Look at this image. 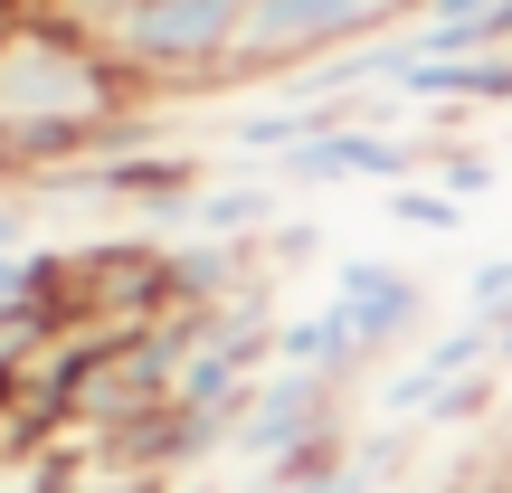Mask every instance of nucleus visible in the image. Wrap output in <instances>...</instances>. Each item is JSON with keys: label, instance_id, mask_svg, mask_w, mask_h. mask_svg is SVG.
Segmentation results:
<instances>
[{"label": "nucleus", "instance_id": "1", "mask_svg": "<svg viewBox=\"0 0 512 493\" xmlns=\"http://www.w3.org/2000/svg\"><path fill=\"white\" fill-rule=\"evenodd\" d=\"M133 86L105 67L95 38H76L67 19L19 10L0 29V181H38V171L95 162V152L133 143Z\"/></svg>", "mask_w": 512, "mask_h": 493}, {"label": "nucleus", "instance_id": "2", "mask_svg": "<svg viewBox=\"0 0 512 493\" xmlns=\"http://www.w3.org/2000/svg\"><path fill=\"white\" fill-rule=\"evenodd\" d=\"M76 38L105 48V67L133 95L152 86H238V19L247 0H38Z\"/></svg>", "mask_w": 512, "mask_h": 493}, {"label": "nucleus", "instance_id": "3", "mask_svg": "<svg viewBox=\"0 0 512 493\" xmlns=\"http://www.w3.org/2000/svg\"><path fill=\"white\" fill-rule=\"evenodd\" d=\"M418 0H247L238 19V86H285L304 67H332V57L389 38Z\"/></svg>", "mask_w": 512, "mask_h": 493}, {"label": "nucleus", "instance_id": "4", "mask_svg": "<svg viewBox=\"0 0 512 493\" xmlns=\"http://www.w3.org/2000/svg\"><path fill=\"white\" fill-rule=\"evenodd\" d=\"M332 437H351V418H342V380L266 361V370H256V389H247V408H238V437H228V446H238L247 465H285V456L332 446Z\"/></svg>", "mask_w": 512, "mask_h": 493}, {"label": "nucleus", "instance_id": "5", "mask_svg": "<svg viewBox=\"0 0 512 493\" xmlns=\"http://www.w3.org/2000/svg\"><path fill=\"white\" fill-rule=\"evenodd\" d=\"M332 304H342V323H351V342H361V361H399V351L427 342L437 294H427V275L399 266V256H342Z\"/></svg>", "mask_w": 512, "mask_h": 493}, {"label": "nucleus", "instance_id": "6", "mask_svg": "<svg viewBox=\"0 0 512 493\" xmlns=\"http://www.w3.org/2000/svg\"><path fill=\"white\" fill-rule=\"evenodd\" d=\"M275 361L285 370H323V380L351 389V370H361V342H351L342 304H313V313H285L275 323Z\"/></svg>", "mask_w": 512, "mask_h": 493}, {"label": "nucleus", "instance_id": "7", "mask_svg": "<svg viewBox=\"0 0 512 493\" xmlns=\"http://www.w3.org/2000/svg\"><path fill=\"white\" fill-rule=\"evenodd\" d=\"M275 200H285V190H275L266 171H256V181H209L200 200H190V228H200V238H256V228L275 219Z\"/></svg>", "mask_w": 512, "mask_h": 493}, {"label": "nucleus", "instance_id": "8", "mask_svg": "<svg viewBox=\"0 0 512 493\" xmlns=\"http://www.w3.org/2000/svg\"><path fill=\"white\" fill-rule=\"evenodd\" d=\"M389 219H408V228H465V209H456V190H408V181H389Z\"/></svg>", "mask_w": 512, "mask_h": 493}, {"label": "nucleus", "instance_id": "9", "mask_svg": "<svg viewBox=\"0 0 512 493\" xmlns=\"http://www.w3.org/2000/svg\"><path fill=\"white\" fill-rule=\"evenodd\" d=\"M437 493H512V456H494V446L475 437L456 465H446V484H437Z\"/></svg>", "mask_w": 512, "mask_h": 493}, {"label": "nucleus", "instance_id": "10", "mask_svg": "<svg viewBox=\"0 0 512 493\" xmlns=\"http://www.w3.org/2000/svg\"><path fill=\"white\" fill-rule=\"evenodd\" d=\"M437 190H456V200H484V190H494V162H484V152H437Z\"/></svg>", "mask_w": 512, "mask_h": 493}, {"label": "nucleus", "instance_id": "11", "mask_svg": "<svg viewBox=\"0 0 512 493\" xmlns=\"http://www.w3.org/2000/svg\"><path fill=\"white\" fill-rule=\"evenodd\" d=\"M0 247H29V190L0 181Z\"/></svg>", "mask_w": 512, "mask_h": 493}, {"label": "nucleus", "instance_id": "12", "mask_svg": "<svg viewBox=\"0 0 512 493\" xmlns=\"http://www.w3.org/2000/svg\"><path fill=\"white\" fill-rule=\"evenodd\" d=\"M494 351H503V361H512V323H503V332H494Z\"/></svg>", "mask_w": 512, "mask_h": 493}]
</instances>
